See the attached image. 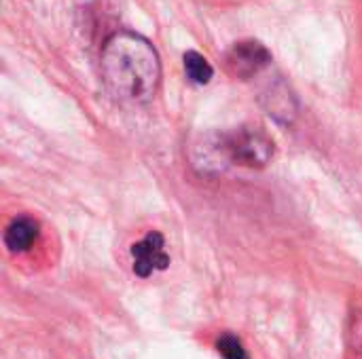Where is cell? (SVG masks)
Segmentation results:
<instances>
[{
	"label": "cell",
	"instance_id": "cell-1",
	"mask_svg": "<svg viewBox=\"0 0 362 359\" xmlns=\"http://www.w3.org/2000/svg\"><path fill=\"white\" fill-rule=\"evenodd\" d=\"M100 70L110 95L127 104L151 102L161 83L157 49L144 36L129 30H119L106 38Z\"/></svg>",
	"mask_w": 362,
	"mask_h": 359
},
{
	"label": "cell",
	"instance_id": "cell-8",
	"mask_svg": "<svg viewBox=\"0 0 362 359\" xmlns=\"http://www.w3.org/2000/svg\"><path fill=\"white\" fill-rule=\"evenodd\" d=\"M348 343L354 351L362 353V313H354L348 326Z\"/></svg>",
	"mask_w": 362,
	"mask_h": 359
},
{
	"label": "cell",
	"instance_id": "cell-3",
	"mask_svg": "<svg viewBox=\"0 0 362 359\" xmlns=\"http://www.w3.org/2000/svg\"><path fill=\"white\" fill-rule=\"evenodd\" d=\"M132 269L138 277L146 279L157 271H165L170 267V256L165 254V239L161 233L151 231L144 239L132 245Z\"/></svg>",
	"mask_w": 362,
	"mask_h": 359
},
{
	"label": "cell",
	"instance_id": "cell-4",
	"mask_svg": "<svg viewBox=\"0 0 362 359\" xmlns=\"http://www.w3.org/2000/svg\"><path fill=\"white\" fill-rule=\"evenodd\" d=\"M272 61V53L259 40H242L235 42L227 55V66L238 78H252Z\"/></svg>",
	"mask_w": 362,
	"mask_h": 359
},
{
	"label": "cell",
	"instance_id": "cell-2",
	"mask_svg": "<svg viewBox=\"0 0 362 359\" xmlns=\"http://www.w3.org/2000/svg\"><path fill=\"white\" fill-rule=\"evenodd\" d=\"M212 150L227 163L242 167H265L274 157V140L261 127H240L214 138Z\"/></svg>",
	"mask_w": 362,
	"mask_h": 359
},
{
	"label": "cell",
	"instance_id": "cell-7",
	"mask_svg": "<svg viewBox=\"0 0 362 359\" xmlns=\"http://www.w3.org/2000/svg\"><path fill=\"white\" fill-rule=\"evenodd\" d=\"M216 351L223 359H250L248 351L244 349V343L233 334H223L216 341Z\"/></svg>",
	"mask_w": 362,
	"mask_h": 359
},
{
	"label": "cell",
	"instance_id": "cell-5",
	"mask_svg": "<svg viewBox=\"0 0 362 359\" xmlns=\"http://www.w3.org/2000/svg\"><path fill=\"white\" fill-rule=\"evenodd\" d=\"M38 222L34 218H28V216H19L15 218L6 231H4V245L11 254H19V252H25L38 237Z\"/></svg>",
	"mask_w": 362,
	"mask_h": 359
},
{
	"label": "cell",
	"instance_id": "cell-6",
	"mask_svg": "<svg viewBox=\"0 0 362 359\" xmlns=\"http://www.w3.org/2000/svg\"><path fill=\"white\" fill-rule=\"evenodd\" d=\"M182 61H185V72H187V76H189L191 83H195V85H208L212 80L214 70H212L210 61L202 53L189 51V53H185Z\"/></svg>",
	"mask_w": 362,
	"mask_h": 359
}]
</instances>
